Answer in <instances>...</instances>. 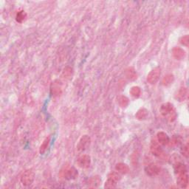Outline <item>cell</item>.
Returning <instances> with one entry per match:
<instances>
[{
	"mask_svg": "<svg viewBox=\"0 0 189 189\" xmlns=\"http://www.w3.org/2000/svg\"><path fill=\"white\" fill-rule=\"evenodd\" d=\"M160 171H161L160 167L155 163H152L148 165V166H146V168H145V172H146V174L150 177L158 175L160 173Z\"/></svg>",
	"mask_w": 189,
	"mask_h": 189,
	"instance_id": "cell-5",
	"label": "cell"
},
{
	"mask_svg": "<svg viewBox=\"0 0 189 189\" xmlns=\"http://www.w3.org/2000/svg\"><path fill=\"white\" fill-rule=\"evenodd\" d=\"M174 77L172 74H168L166 75L162 79V84H164L165 86H168L170 85L171 84H172V82L174 81Z\"/></svg>",
	"mask_w": 189,
	"mask_h": 189,
	"instance_id": "cell-19",
	"label": "cell"
},
{
	"mask_svg": "<svg viewBox=\"0 0 189 189\" xmlns=\"http://www.w3.org/2000/svg\"><path fill=\"white\" fill-rule=\"evenodd\" d=\"M151 152L154 156L158 157V158H162V156H165L163 149L161 146H160V143L154 140L151 144Z\"/></svg>",
	"mask_w": 189,
	"mask_h": 189,
	"instance_id": "cell-6",
	"label": "cell"
},
{
	"mask_svg": "<svg viewBox=\"0 0 189 189\" xmlns=\"http://www.w3.org/2000/svg\"><path fill=\"white\" fill-rule=\"evenodd\" d=\"M91 143V139L88 135H84L79 140L77 146V149L78 152H83L90 147Z\"/></svg>",
	"mask_w": 189,
	"mask_h": 189,
	"instance_id": "cell-4",
	"label": "cell"
},
{
	"mask_svg": "<svg viewBox=\"0 0 189 189\" xmlns=\"http://www.w3.org/2000/svg\"><path fill=\"white\" fill-rule=\"evenodd\" d=\"M172 53L174 57L177 60L183 59L185 56H186L185 51L180 47H174L172 50Z\"/></svg>",
	"mask_w": 189,
	"mask_h": 189,
	"instance_id": "cell-13",
	"label": "cell"
},
{
	"mask_svg": "<svg viewBox=\"0 0 189 189\" xmlns=\"http://www.w3.org/2000/svg\"><path fill=\"white\" fill-rule=\"evenodd\" d=\"M61 84L59 80H56L53 82V85H52L51 92L54 96L59 95L61 93Z\"/></svg>",
	"mask_w": 189,
	"mask_h": 189,
	"instance_id": "cell-12",
	"label": "cell"
},
{
	"mask_svg": "<svg viewBox=\"0 0 189 189\" xmlns=\"http://www.w3.org/2000/svg\"><path fill=\"white\" fill-rule=\"evenodd\" d=\"M174 170L177 174H186L187 173V168L186 166L182 162H177L175 166H174Z\"/></svg>",
	"mask_w": 189,
	"mask_h": 189,
	"instance_id": "cell-15",
	"label": "cell"
},
{
	"mask_svg": "<svg viewBox=\"0 0 189 189\" xmlns=\"http://www.w3.org/2000/svg\"><path fill=\"white\" fill-rule=\"evenodd\" d=\"M160 76V69L159 67L152 70L147 76V81L151 84H155Z\"/></svg>",
	"mask_w": 189,
	"mask_h": 189,
	"instance_id": "cell-7",
	"label": "cell"
},
{
	"mask_svg": "<svg viewBox=\"0 0 189 189\" xmlns=\"http://www.w3.org/2000/svg\"><path fill=\"white\" fill-rule=\"evenodd\" d=\"M118 103H119L120 106H123V107H124V106H126L128 104V100L126 97L121 96V97H120L119 99H118Z\"/></svg>",
	"mask_w": 189,
	"mask_h": 189,
	"instance_id": "cell-24",
	"label": "cell"
},
{
	"mask_svg": "<svg viewBox=\"0 0 189 189\" xmlns=\"http://www.w3.org/2000/svg\"><path fill=\"white\" fill-rule=\"evenodd\" d=\"M50 142V137H48V138H47L45 140H44L42 144L41 145V146H40V149H39L40 153L44 154L46 151H47L48 147H49Z\"/></svg>",
	"mask_w": 189,
	"mask_h": 189,
	"instance_id": "cell-16",
	"label": "cell"
},
{
	"mask_svg": "<svg viewBox=\"0 0 189 189\" xmlns=\"http://www.w3.org/2000/svg\"><path fill=\"white\" fill-rule=\"evenodd\" d=\"M115 169L118 172L121 173L123 174H126L129 172V168L127 165L125 163H123V162H120L118 163L115 166Z\"/></svg>",
	"mask_w": 189,
	"mask_h": 189,
	"instance_id": "cell-14",
	"label": "cell"
},
{
	"mask_svg": "<svg viewBox=\"0 0 189 189\" xmlns=\"http://www.w3.org/2000/svg\"><path fill=\"white\" fill-rule=\"evenodd\" d=\"M158 143L160 144L163 145V146H166V145L169 144L170 143V139L169 137L168 136V134L165 133L163 132H160L158 133Z\"/></svg>",
	"mask_w": 189,
	"mask_h": 189,
	"instance_id": "cell-11",
	"label": "cell"
},
{
	"mask_svg": "<svg viewBox=\"0 0 189 189\" xmlns=\"http://www.w3.org/2000/svg\"><path fill=\"white\" fill-rule=\"evenodd\" d=\"M26 18V13L25 11H22L18 12V13L17 14V21L18 22H22Z\"/></svg>",
	"mask_w": 189,
	"mask_h": 189,
	"instance_id": "cell-23",
	"label": "cell"
},
{
	"mask_svg": "<svg viewBox=\"0 0 189 189\" xmlns=\"http://www.w3.org/2000/svg\"><path fill=\"white\" fill-rule=\"evenodd\" d=\"M126 77L129 78L130 80H134L137 78L136 72L132 67L128 68V69L126 70Z\"/></svg>",
	"mask_w": 189,
	"mask_h": 189,
	"instance_id": "cell-18",
	"label": "cell"
},
{
	"mask_svg": "<svg viewBox=\"0 0 189 189\" xmlns=\"http://www.w3.org/2000/svg\"><path fill=\"white\" fill-rule=\"evenodd\" d=\"M187 94V90L186 88L185 87H182L181 89L179 90L178 94H177V99L180 100V101H182V100H185V98L186 97Z\"/></svg>",
	"mask_w": 189,
	"mask_h": 189,
	"instance_id": "cell-22",
	"label": "cell"
},
{
	"mask_svg": "<svg viewBox=\"0 0 189 189\" xmlns=\"http://www.w3.org/2000/svg\"><path fill=\"white\" fill-rule=\"evenodd\" d=\"M160 112L162 116L166 118L170 122H173L176 120L177 112L173 104L170 103H165L160 107Z\"/></svg>",
	"mask_w": 189,
	"mask_h": 189,
	"instance_id": "cell-1",
	"label": "cell"
},
{
	"mask_svg": "<svg viewBox=\"0 0 189 189\" xmlns=\"http://www.w3.org/2000/svg\"><path fill=\"white\" fill-rule=\"evenodd\" d=\"M91 162V158L87 154H83L80 156L77 160L78 166L81 168H87L90 166Z\"/></svg>",
	"mask_w": 189,
	"mask_h": 189,
	"instance_id": "cell-8",
	"label": "cell"
},
{
	"mask_svg": "<svg viewBox=\"0 0 189 189\" xmlns=\"http://www.w3.org/2000/svg\"><path fill=\"white\" fill-rule=\"evenodd\" d=\"M63 74H64V75L65 76L64 78L69 77V76H70V75L72 74V69H71V68H70V67L65 68V69H64V72H63Z\"/></svg>",
	"mask_w": 189,
	"mask_h": 189,
	"instance_id": "cell-27",
	"label": "cell"
},
{
	"mask_svg": "<svg viewBox=\"0 0 189 189\" xmlns=\"http://www.w3.org/2000/svg\"><path fill=\"white\" fill-rule=\"evenodd\" d=\"M177 183L180 188H187L188 185V176L187 174V173L186 174H178V177L177 180Z\"/></svg>",
	"mask_w": 189,
	"mask_h": 189,
	"instance_id": "cell-9",
	"label": "cell"
},
{
	"mask_svg": "<svg viewBox=\"0 0 189 189\" xmlns=\"http://www.w3.org/2000/svg\"><path fill=\"white\" fill-rule=\"evenodd\" d=\"M180 43L182 44L183 46H186V47H188V44H189V37L188 35H186L184 36H182L180 40Z\"/></svg>",
	"mask_w": 189,
	"mask_h": 189,
	"instance_id": "cell-25",
	"label": "cell"
},
{
	"mask_svg": "<svg viewBox=\"0 0 189 189\" xmlns=\"http://www.w3.org/2000/svg\"><path fill=\"white\" fill-rule=\"evenodd\" d=\"M34 178H35L34 172L31 170H27L21 176V182L24 186H28L33 183Z\"/></svg>",
	"mask_w": 189,
	"mask_h": 189,
	"instance_id": "cell-3",
	"label": "cell"
},
{
	"mask_svg": "<svg viewBox=\"0 0 189 189\" xmlns=\"http://www.w3.org/2000/svg\"><path fill=\"white\" fill-rule=\"evenodd\" d=\"M181 152H182V155L186 157V158H188V143L183 146L182 150H181Z\"/></svg>",
	"mask_w": 189,
	"mask_h": 189,
	"instance_id": "cell-26",
	"label": "cell"
},
{
	"mask_svg": "<svg viewBox=\"0 0 189 189\" xmlns=\"http://www.w3.org/2000/svg\"><path fill=\"white\" fill-rule=\"evenodd\" d=\"M129 93L132 97L138 98L140 95V94H141V90H140V88L138 87V86H133V87H132V89L130 90Z\"/></svg>",
	"mask_w": 189,
	"mask_h": 189,
	"instance_id": "cell-20",
	"label": "cell"
},
{
	"mask_svg": "<svg viewBox=\"0 0 189 189\" xmlns=\"http://www.w3.org/2000/svg\"><path fill=\"white\" fill-rule=\"evenodd\" d=\"M78 176V172L76 171L75 168H66L65 171L64 172V177L66 179V180H73V179H75Z\"/></svg>",
	"mask_w": 189,
	"mask_h": 189,
	"instance_id": "cell-10",
	"label": "cell"
},
{
	"mask_svg": "<svg viewBox=\"0 0 189 189\" xmlns=\"http://www.w3.org/2000/svg\"><path fill=\"white\" fill-rule=\"evenodd\" d=\"M120 180V176L118 172H112L109 174L107 180L106 181L104 188H114L116 187L117 182Z\"/></svg>",
	"mask_w": 189,
	"mask_h": 189,
	"instance_id": "cell-2",
	"label": "cell"
},
{
	"mask_svg": "<svg viewBox=\"0 0 189 189\" xmlns=\"http://www.w3.org/2000/svg\"><path fill=\"white\" fill-rule=\"evenodd\" d=\"M148 111L146 109H140L138 110V112H137L135 116L138 120H143L146 119V117L148 116Z\"/></svg>",
	"mask_w": 189,
	"mask_h": 189,
	"instance_id": "cell-17",
	"label": "cell"
},
{
	"mask_svg": "<svg viewBox=\"0 0 189 189\" xmlns=\"http://www.w3.org/2000/svg\"><path fill=\"white\" fill-rule=\"evenodd\" d=\"M101 180H100V178L98 177H92L89 180V183L90 186L91 187H93V188H95V187H98V185L100 183Z\"/></svg>",
	"mask_w": 189,
	"mask_h": 189,
	"instance_id": "cell-21",
	"label": "cell"
}]
</instances>
